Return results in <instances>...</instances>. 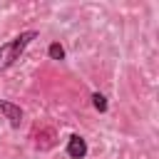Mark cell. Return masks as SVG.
Segmentation results:
<instances>
[{
	"mask_svg": "<svg viewBox=\"0 0 159 159\" xmlns=\"http://www.w3.org/2000/svg\"><path fill=\"white\" fill-rule=\"evenodd\" d=\"M32 40H37V30H25V32L15 35L12 40H7L5 45H0V72L10 70L22 57V52L27 50V45Z\"/></svg>",
	"mask_w": 159,
	"mask_h": 159,
	"instance_id": "cell-1",
	"label": "cell"
},
{
	"mask_svg": "<svg viewBox=\"0 0 159 159\" xmlns=\"http://www.w3.org/2000/svg\"><path fill=\"white\" fill-rule=\"evenodd\" d=\"M0 112H2V117L7 119V124H10L12 129H20L22 117H25V112L20 109V104H15V102H10V99H0Z\"/></svg>",
	"mask_w": 159,
	"mask_h": 159,
	"instance_id": "cell-2",
	"label": "cell"
},
{
	"mask_svg": "<svg viewBox=\"0 0 159 159\" xmlns=\"http://www.w3.org/2000/svg\"><path fill=\"white\" fill-rule=\"evenodd\" d=\"M65 152H67L70 159H84V157H87V139L80 137V134H72V137L67 139Z\"/></svg>",
	"mask_w": 159,
	"mask_h": 159,
	"instance_id": "cell-3",
	"label": "cell"
},
{
	"mask_svg": "<svg viewBox=\"0 0 159 159\" xmlns=\"http://www.w3.org/2000/svg\"><path fill=\"white\" fill-rule=\"evenodd\" d=\"M47 55H50V60H57V62H62V60L67 57V52H65V47H62L60 42H50Z\"/></svg>",
	"mask_w": 159,
	"mask_h": 159,
	"instance_id": "cell-4",
	"label": "cell"
},
{
	"mask_svg": "<svg viewBox=\"0 0 159 159\" xmlns=\"http://www.w3.org/2000/svg\"><path fill=\"white\" fill-rule=\"evenodd\" d=\"M92 104H94V109L102 112V114L109 109V102H107V97H104L102 92H92Z\"/></svg>",
	"mask_w": 159,
	"mask_h": 159,
	"instance_id": "cell-5",
	"label": "cell"
}]
</instances>
